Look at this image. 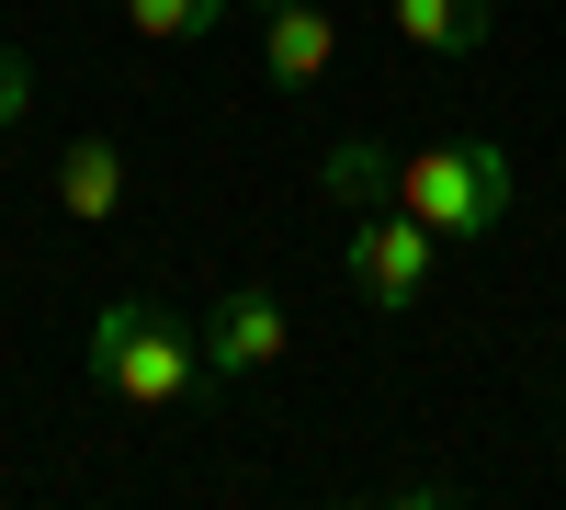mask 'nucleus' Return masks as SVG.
Masks as SVG:
<instances>
[{"label":"nucleus","instance_id":"obj_9","mask_svg":"<svg viewBox=\"0 0 566 510\" xmlns=\"http://www.w3.org/2000/svg\"><path fill=\"white\" fill-rule=\"evenodd\" d=\"M114 12L148 34V45H193V34H216V23H227V0H114Z\"/></svg>","mask_w":566,"mask_h":510},{"label":"nucleus","instance_id":"obj_8","mask_svg":"<svg viewBox=\"0 0 566 510\" xmlns=\"http://www.w3.org/2000/svg\"><path fill=\"white\" fill-rule=\"evenodd\" d=\"M317 181L340 205H397V148H374V136H340V148L317 159Z\"/></svg>","mask_w":566,"mask_h":510},{"label":"nucleus","instance_id":"obj_5","mask_svg":"<svg viewBox=\"0 0 566 510\" xmlns=\"http://www.w3.org/2000/svg\"><path fill=\"white\" fill-rule=\"evenodd\" d=\"M261 69H272V91H317L328 69H340V23H328V0H272Z\"/></svg>","mask_w":566,"mask_h":510},{"label":"nucleus","instance_id":"obj_3","mask_svg":"<svg viewBox=\"0 0 566 510\" xmlns=\"http://www.w3.org/2000/svg\"><path fill=\"white\" fill-rule=\"evenodd\" d=\"M431 261H442V239L419 227L408 205H363V227H352V284H363V306H419L431 295Z\"/></svg>","mask_w":566,"mask_h":510},{"label":"nucleus","instance_id":"obj_10","mask_svg":"<svg viewBox=\"0 0 566 510\" xmlns=\"http://www.w3.org/2000/svg\"><path fill=\"white\" fill-rule=\"evenodd\" d=\"M34 114V58H23V45H0V136H12Z\"/></svg>","mask_w":566,"mask_h":510},{"label":"nucleus","instance_id":"obj_4","mask_svg":"<svg viewBox=\"0 0 566 510\" xmlns=\"http://www.w3.org/2000/svg\"><path fill=\"white\" fill-rule=\"evenodd\" d=\"M283 341H295L283 295L272 284H227L216 318H205V386H239V375H261V363H283Z\"/></svg>","mask_w":566,"mask_h":510},{"label":"nucleus","instance_id":"obj_1","mask_svg":"<svg viewBox=\"0 0 566 510\" xmlns=\"http://www.w3.org/2000/svg\"><path fill=\"white\" fill-rule=\"evenodd\" d=\"M91 386L125 397V408H181L205 386V330H181V318L148 306V295H114L91 318Z\"/></svg>","mask_w":566,"mask_h":510},{"label":"nucleus","instance_id":"obj_6","mask_svg":"<svg viewBox=\"0 0 566 510\" xmlns=\"http://www.w3.org/2000/svg\"><path fill=\"white\" fill-rule=\"evenodd\" d=\"M386 12H397V34L419 58H476L499 34V0H386Z\"/></svg>","mask_w":566,"mask_h":510},{"label":"nucleus","instance_id":"obj_2","mask_svg":"<svg viewBox=\"0 0 566 510\" xmlns=\"http://www.w3.org/2000/svg\"><path fill=\"white\" fill-rule=\"evenodd\" d=\"M397 205L431 227V239H488V227L510 216V148H464V136H442V148H408L397 159Z\"/></svg>","mask_w":566,"mask_h":510},{"label":"nucleus","instance_id":"obj_7","mask_svg":"<svg viewBox=\"0 0 566 510\" xmlns=\"http://www.w3.org/2000/svg\"><path fill=\"white\" fill-rule=\"evenodd\" d=\"M57 205H69L80 227H103V216L125 205V148H114V136H80V148L57 159Z\"/></svg>","mask_w":566,"mask_h":510},{"label":"nucleus","instance_id":"obj_11","mask_svg":"<svg viewBox=\"0 0 566 510\" xmlns=\"http://www.w3.org/2000/svg\"><path fill=\"white\" fill-rule=\"evenodd\" d=\"M261 12H272V0H261Z\"/></svg>","mask_w":566,"mask_h":510}]
</instances>
